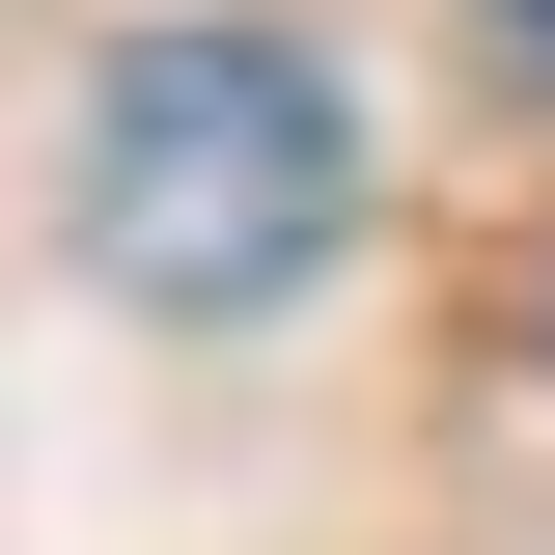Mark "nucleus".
<instances>
[{
	"instance_id": "nucleus-1",
	"label": "nucleus",
	"mask_w": 555,
	"mask_h": 555,
	"mask_svg": "<svg viewBox=\"0 0 555 555\" xmlns=\"http://www.w3.org/2000/svg\"><path fill=\"white\" fill-rule=\"evenodd\" d=\"M361 222V112L306 28H112L83 56V250L139 278V306H278V278Z\"/></svg>"
},
{
	"instance_id": "nucleus-2",
	"label": "nucleus",
	"mask_w": 555,
	"mask_h": 555,
	"mask_svg": "<svg viewBox=\"0 0 555 555\" xmlns=\"http://www.w3.org/2000/svg\"><path fill=\"white\" fill-rule=\"evenodd\" d=\"M500 28H528V56H555V0H500Z\"/></svg>"
}]
</instances>
